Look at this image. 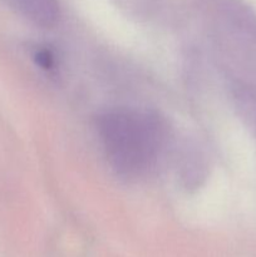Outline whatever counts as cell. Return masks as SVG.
<instances>
[{"instance_id": "1", "label": "cell", "mask_w": 256, "mask_h": 257, "mask_svg": "<svg viewBox=\"0 0 256 257\" xmlns=\"http://www.w3.org/2000/svg\"><path fill=\"white\" fill-rule=\"evenodd\" d=\"M98 132L110 165L127 178L140 177L155 165L166 136L158 117L135 110L104 113Z\"/></svg>"}, {"instance_id": "2", "label": "cell", "mask_w": 256, "mask_h": 257, "mask_svg": "<svg viewBox=\"0 0 256 257\" xmlns=\"http://www.w3.org/2000/svg\"><path fill=\"white\" fill-rule=\"evenodd\" d=\"M18 9L38 25L48 28L58 22L60 15L58 0H13Z\"/></svg>"}]
</instances>
